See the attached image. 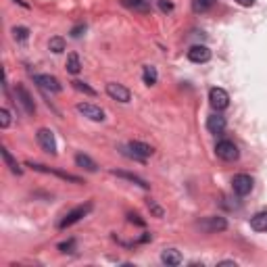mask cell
Instances as JSON below:
<instances>
[{
  "label": "cell",
  "instance_id": "cell-3",
  "mask_svg": "<svg viewBox=\"0 0 267 267\" xmlns=\"http://www.w3.org/2000/svg\"><path fill=\"white\" fill-rule=\"evenodd\" d=\"M199 228L207 234H217V232H226L228 230V221L221 215H213V217H205L199 221Z\"/></svg>",
  "mask_w": 267,
  "mask_h": 267
},
{
  "label": "cell",
  "instance_id": "cell-29",
  "mask_svg": "<svg viewBox=\"0 0 267 267\" xmlns=\"http://www.w3.org/2000/svg\"><path fill=\"white\" fill-rule=\"evenodd\" d=\"M83 32H86V23H79V25H75L73 30H71V36H73V38H79Z\"/></svg>",
  "mask_w": 267,
  "mask_h": 267
},
{
  "label": "cell",
  "instance_id": "cell-13",
  "mask_svg": "<svg viewBox=\"0 0 267 267\" xmlns=\"http://www.w3.org/2000/svg\"><path fill=\"white\" fill-rule=\"evenodd\" d=\"M188 59H190L192 63H207V61L211 59V50H209V46H205V44H196V46H192V48L188 50Z\"/></svg>",
  "mask_w": 267,
  "mask_h": 267
},
{
  "label": "cell",
  "instance_id": "cell-32",
  "mask_svg": "<svg viewBox=\"0 0 267 267\" xmlns=\"http://www.w3.org/2000/svg\"><path fill=\"white\" fill-rule=\"evenodd\" d=\"M130 221L132 223H138V226H144V221L140 219V215H134V213H130Z\"/></svg>",
  "mask_w": 267,
  "mask_h": 267
},
{
  "label": "cell",
  "instance_id": "cell-31",
  "mask_svg": "<svg viewBox=\"0 0 267 267\" xmlns=\"http://www.w3.org/2000/svg\"><path fill=\"white\" fill-rule=\"evenodd\" d=\"M148 209H150V211H152V213L157 215V217H163V209H161V207H157V205H154L152 201H148Z\"/></svg>",
  "mask_w": 267,
  "mask_h": 267
},
{
  "label": "cell",
  "instance_id": "cell-33",
  "mask_svg": "<svg viewBox=\"0 0 267 267\" xmlns=\"http://www.w3.org/2000/svg\"><path fill=\"white\" fill-rule=\"evenodd\" d=\"M236 3L240 7H252V5H255V0H236Z\"/></svg>",
  "mask_w": 267,
  "mask_h": 267
},
{
  "label": "cell",
  "instance_id": "cell-12",
  "mask_svg": "<svg viewBox=\"0 0 267 267\" xmlns=\"http://www.w3.org/2000/svg\"><path fill=\"white\" fill-rule=\"evenodd\" d=\"M77 111H79L83 117H88L92 121H105V111L101 107L92 105V103H79L77 105Z\"/></svg>",
  "mask_w": 267,
  "mask_h": 267
},
{
  "label": "cell",
  "instance_id": "cell-16",
  "mask_svg": "<svg viewBox=\"0 0 267 267\" xmlns=\"http://www.w3.org/2000/svg\"><path fill=\"white\" fill-rule=\"evenodd\" d=\"M113 175H117V177H123V180H128V182H132V184H136V186H140L142 190H148L150 188V184H146V182L140 177V175H134V173H128V171H117V169H113L111 171Z\"/></svg>",
  "mask_w": 267,
  "mask_h": 267
},
{
  "label": "cell",
  "instance_id": "cell-21",
  "mask_svg": "<svg viewBox=\"0 0 267 267\" xmlns=\"http://www.w3.org/2000/svg\"><path fill=\"white\" fill-rule=\"evenodd\" d=\"M142 79L146 86H154L159 79V73H157V67H152V65H146L144 67V71H142Z\"/></svg>",
  "mask_w": 267,
  "mask_h": 267
},
{
  "label": "cell",
  "instance_id": "cell-34",
  "mask_svg": "<svg viewBox=\"0 0 267 267\" xmlns=\"http://www.w3.org/2000/svg\"><path fill=\"white\" fill-rule=\"evenodd\" d=\"M15 3H17V5H21L23 9H30V5H27V3H25V0H15Z\"/></svg>",
  "mask_w": 267,
  "mask_h": 267
},
{
  "label": "cell",
  "instance_id": "cell-22",
  "mask_svg": "<svg viewBox=\"0 0 267 267\" xmlns=\"http://www.w3.org/2000/svg\"><path fill=\"white\" fill-rule=\"evenodd\" d=\"M67 71L71 73V75H77L81 71V63H79V57H77V52H71L67 57Z\"/></svg>",
  "mask_w": 267,
  "mask_h": 267
},
{
  "label": "cell",
  "instance_id": "cell-26",
  "mask_svg": "<svg viewBox=\"0 0 267 267\" xmlns=\"http://www.w3.org/2000/svg\"><path fill=\"white\" fill-rule=\"evenodd\" d=\"M13 36H15V40H19V42H25L30 38V30H27V27H13Z\"/></svg>",
  "mask_w": 267,
  "mask_h": 267
},
{
  "label": "cell",
  "instance_id": "cell-18",
  "mask_svg": "<svg viewBox=\"0 0 267 267\" xmlns=\"http://www.w3.org/2000/svg\"><path fill=\"white\" fill-rule=\"evenodd\" d=\"M250 228L255 232H267V211H261L250 217Z\"/></svg>",
  "mask_w": 267,
  "mask_h": 267
},
{
  "label": "cell",
  "instance_id": "cell-5",
  "mask_svg": "<svg viewBox=\"0 0 267 267\" xmlns=\"http://www.w3.org/2000/svg\"><path fill=\"white\" fill-rule=\"evenodd\" d=\"M209 103L215 111H223L230 107V94L223 88H211L209 90Z\"/></svg>",
  "mask_w": 267,
  "mask_h": 267
},
{
  "label": "cell",
  "instance_id": "cell-14",
  "mask_svg": "<svg viewBox=\"0 0 267 267\" xmlns=\"http://www.w3.org/2000/svg\"><path fill=\"white\" fill-rule=\"evenodd\" d=\"M226 125H228V123H226V117H223L219 111L207 117V130H209L211 134H221L223 130H226Z\"/></svg>",
  "mask_w": 267,
  "mask_h": 267
},
{
  "label": "cell",
  "instance_id": "cell-19",
  "mask_svg": "<svg viewBox=\"0 0 267 267\" xmlns=\"http://www.w3.org/2000/svg\"><path fill=\"white\" fill-rule=\"evenodd\" d=\"M75 163H77V167H81V169H86V171H90V173L98 171V165L88 157V154H83V152L75 154Z\"/></svg>",
  "mask_w": 267,
  "mask_h": 267
},
{
  "label": "cell",
  "instance_id": "cell-24",
  "mask_svg": "<svg viewBox=\"0 0 267 267\" xmlns=\"http://www.w3.org/2000/svg\"><path fill=\"white\" fill-rule=\"evenodd\" d=\"M48 48H50L54 54H61V52L65 50V38H61V36H54V38H50V42H48Z\"/></svg>",
  "mask_w": 267,
  "mask_h": 267
},
{
  "label": "cell",
  "instance_id": "cell-7",
  "mask_svg": "<svg viewBox=\"0 0 267 267\" xmlns=\"http://www.w3.org/2000/svg\"><path fill=\"white\" fill-rule=\"evenodd\" d=\"M252 186H255V182H252V177L246 175V173H238V175H234V180H232V188H234V192H236L238 196L250 194Z\"/></svg>",
  "mask_w": 267,
  "mask_h": 267
},
{
  "label": "cell",
  "instance_id": "cell-6",
  "mask_svg": "<svg viewBox=\"0 0 267 267\" xmlns=\"http://www.w3.org/2000/svg\"><path fill=\"white\" fill-rule=\"evenodd\" d=\"M36 138H38L40 146L44 148L48 154H57V152H59V150H57V140H54L52 130H48V128H40L38 134H36Z\"/></svg>",
  "mask_w": 267,
  "mask_h": 267
},
{
  "label": "cell",
  "instance_id": "cell-8",
  "mask_svg": "<svg viewBox=\"0 0 267 267\" xmlns=\"http://www.w3.org/2000/svg\"><path fill=\"white\" fill-rule=\"evenodd\" d=\"M27 167H32V169H36V171H42V173H52V175H57V177H61V180L73 182V184H81V180H79L77 175H71V173H67V171H59V169H50V167L42 165V163H34V161H27Z\"/></svg>",
  "mask_w": 267,
  "mask_h": 267
},
{
  "label": "cell",
  "instance_id": "cell-9",
  "mask_svg": "<svg viewBox=\"0 0 267 267\" xmlns=\"http://www.w3.org/2000/svg\"><path fill=\"white\" fill-rule=\"evenodd\" d=\"M107 94L117 103H130V98H132V92L123 83H115V81L107 83Z\"/></svg>",
  "mask_w": 267,
  "mask_h": 267
},
{
  "label": "cell",
  "instance_id": "cell-30",
  "mask_svg": "<svg viewBox=\"0 0 267 267\" xmlns=\"http://www.w3.org/2000/svg\"><path fill=\"white\" fill-rule=\"evenodd\" d=\"M159 9H161L163 13H171V11H173V5L167 3V0H159Z\"/></svg>",
  "mask_w": 267,
  "mask_h": 267
},
{
  "label": "cell",
  "instance_id": "cell-25",
  "mask_svg": "<svg viewBox=\"0 0 267 267\" xmlns=\"http://www.w3.org/2000/svg\"><path fill=\"white\" fill-rule=\"evenodd\" d=\"M71 86H73V88H75L77 92H83V94H88V96H94V94H96V90H94V88H90V86H88L86 81L73 79V81H71Z\"/></svg>",
  "mask_w": 267,
  "mask_h": 267
},
{
  "label": "cell",
  "instance_id": "cell-11",
  "mask_svg": "<svg viewBox=\"0 0 267 267\" xmlns=\"http://www.w3.org/2000/svg\"><path fill=\"white\" fill-rule=\"evenodd\" d=\"M15 92H17V101H19V103H21V107L25 109V113H27V115H34V113H36V103H34L32 94L27 92V88H25V86H21V83H17Z\"/></svg>",
  "mask_w": 267,
  "mask_h": 267
},
{
  "label": "cell",
  "instance_id": "cell-20",
  "mask_svg": "<svg viewBox=\"0 0 267 267\" xmlns=\"http://www.w3.org/2000/svg\"><path fill=\"white\" fill-rule=\"evenodd\" d=\"M0 154H3V159H5L7 167H9V169H11L13 173H17V175H21V173H23V169L19 167V163H17L15 159H13V154L9 152V148H7V146H3V148H0Z\"/></svg>",
  "mask_w": 267,
  "mask_h": 267
},
{
  "label": "cell",
  "instance_id": "cell-27",
  "mask_svg": "<svg viewBox=\"0 0 267 267\" xmlns=\"http://www.w3.org/2000/svg\"><path fill=\"white\" fill-rule=\"evenodd\" d=\"M11 125V113H9V109H0V128L7 130Z\"/></svg>",
  "mask_w": 267,
  "mask_h": 267
},
{
  "label": "cell",
  "instance_id": "cell-1",
  "mask_svg": "<svg viewBox=\"0 0 267 267\" xmlns=\"http://www.w3.org/2000/svg\"><path fill=\"white\" fill-rule=\"evenodd\" d=\"M121 152L125 157H130L134 161H146L150 154L154 152V148L150 144H144V142H138V140H132L128 144V148H121Z\"/></svg>",
  "mask_w": 267,
  "mask_h": 267
},
{
  "label": "cell",
  "instance_id": "cell-15",
  "mask_svg": "<svg viewBox=\"0 0 267 267\" xmlns=\"http://www.w3.org/2000/svg\"><path fill=\"white\" fill-rule=\"evenodd\" d=\"M121 5L136 13H150V3L148 0H121Z\"/></svg>",
  "mask_w": 267,
  "mask_h": 267
},
{
  "label": "cell",
  "instance_id": "cell-23",
  "mask_svg": "<svg viewBox=\"0 0 267 267\" xmlns=\"http://www.w3.org/2000/svg\"><path fill=\"white\" fill-rule=\"evenodd\" d=\"M217 0H192V11L194 13H207L209 9H213Z\"/></svg>",
  "mask_w": 267,
  "mask_h": 267
},
{
  "label": "cell",
  "instance_id": "cell-10",
  "mask_svg": "<svg viewBox=\"0 0 267 267\" xmlns=\"http://www.w3.org/2000/svg\"><path fill=\"white\" fill-rule=\"evenodd\" d=\"M34 81L38 83V86L42 90H46L50 94H59L63 88H61V83L57 77H52V75H46V73H42V75H34Z\"/></svg>",
  "mask_w": 267,
  "mask_h": 267
},
{
  "label": "cell",
  "instance_id": "cell-2",
  "mask_svg": "<svg viewBox=\"0 0 267 267\" xmlns=\"http://www.w3.org/2000/svg\"><path fill=\"white\" fill-rule=\"evenodd\" d=\"M92 211V203H86V205H79L75 207L73 211H69V213L63 217V221L59 223V230H67V228H71L73 223H77L81 217H86L88 213Z\"/></svg>",
  "mask_w": 267,
  "mask_h": 267
},
{
  "label": "cell",
  "instance_id": "cell-17",
  "mask_svg": "<svg viewBox=\"0 0 267 267\" xmlns=\"http://www.w3.org/2000/svg\"><path fill=\"white\" fill-rule=\"evenodd\" d=\"M161 261H163L165 265L175 267V265L182 263V255H180V250H175V248H165V250L161 252Z\"/></svg>",
  "mask_w": 267,
  "mask_h": 267
},
{
  "label": "cell",
  "instance_id": "cell-4",
  "mask_svg": "<svg viewBox=\"0 0 267 267\" xmlns=\"http://www.w3.org/2000/svg\"><path fill=\"white\" fill-rule=\"evenodd\" d=\"M215 154L221 161H236L238 159V146L232 142V140H219L215 146Z\"/></svg>",
  "mask_w": 267,
  "mask_h": 267
},
{
  "label": "cell",
  "instance_id": "cell-28",
  "mask_svg": "<svg viewBox=\"0 0 267 267\" xmlns=\"http://www.w3.org/2000/svg\"><path fill=\"white\" fill-rule=\"evenodd\" d=\"M73 248H75V240H73V238H69L67 242H61L59 244V250L61 252H73Z\"/></svg>",
  "mask_w": 267,
  "mask_h": 267
}]
</instances>
